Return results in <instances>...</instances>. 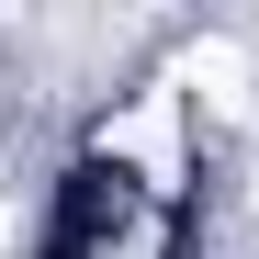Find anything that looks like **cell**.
Here are the masks:
<instances>
[{
  "mask_svg": "<svg viewBox=\"0 0 259 259\" xmlns=\"http://www.w3.org/2000/svg\"><path fill=\"white\" fill-rule=\"evenodd\" d=\"M102 158H124L147 192H181V91H147L102 124Z\"/></svg>",
  "mask_w": 259,
  "mask_h": 259,
  "instance_id": "cell-1",
  "label": "cell"
},
{
  "mask_svg": "<svg viewBox=\"0 0 259 259\" xmlns=\"http://www.w3.org/2000/svg\"><path fill=\"white\" fill-rule=\"evenodd\" d=\"M181 102H203V113H226V124H237V113L259 102V57L237 46V34H203V46L181 57Z\"/></svg>",
  "mask_w": 259,
  "mask_h": 259,
  "instance_id": "cell-2",
  "label": "cell"
}]
</instances>
